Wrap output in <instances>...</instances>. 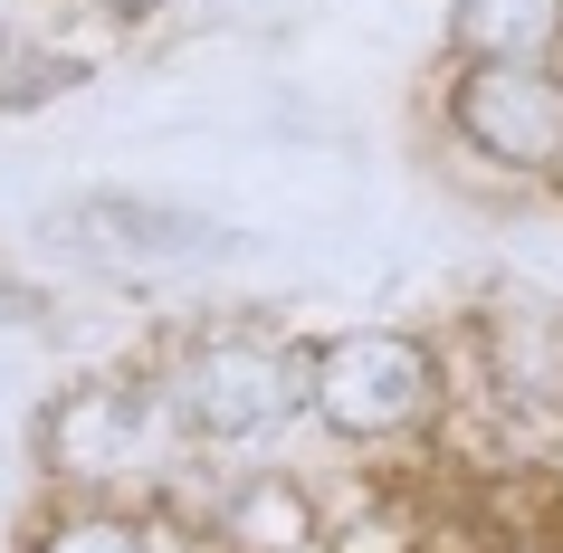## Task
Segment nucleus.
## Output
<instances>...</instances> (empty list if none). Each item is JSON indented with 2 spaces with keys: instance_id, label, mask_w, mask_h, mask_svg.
Here are the masks:
<instances>
[{
  "instance_id": "1",
  "label": "nucleus",
  "mask_w": 563,
  "mask_h": 553,
  "mask_svg": "<svg viewBox=\"0 0 563 553\" xmlns=\"http://www.w3.org/2000/svg\"><path fill=\"white\" fill-rule=\"evenodd\" d=\"M30 449H38V477H58V496H124L134 487H163L191 449L163 373H87V381H58L48 410L30 420Z\"/></svg>"
},
{
  "instance_id": "2",
  "label": "nucleus",
  "mask_w": 563,
  "mask_h": 553,
  "mask_svg": "<svg viewBox=\"0 0 563 553\" xmlns=\"http://www.w3.org/2000/svg\"><path fill=\"white\" fill-rule=\"evenodd\" d=\"M163 391H173L191 449H258L287 420H316V344L258 334V324H210L173 344Z\"/></svg>"
},
{
  "instance_id": "3",
  "label": "nucleus",
  "mask_w": 563,
  "mask_h": 553,
  "mask_svg": "<svg viewBox=\"0 0 563 553\" xmlns=\"http://www.w3.org/2000/svg\"><path fill=\"white\" fill-rule=\"evenodd\" d=\"M449 401L440 353L401 334V324H354V334H325L316 344V420L344 449H391V439H420Z\"/></svg>"
},
{
  "instance_id": "4",
  "label": "nucleus",
  "mask_w": 563,
  "mask_h": 553,
  "mask_svg": "<svg viewBox=\"0 0 563 553\" xmlns=\"http://www.w3.org/2000/svg\"><path fill=\"white\" fill-rule=\"evenodd\" d=\"M449 134L506 181L563 173V67L534 58H459L449 77Z\"/></svg>"
},
{
  "instance_id": "5",
  "label": "nucleus",
  "mask_w": 563,
  "mask_h": 553,
  "mask_svg": "<svg viewBox=\"0 0 563 553\" xmlns=\"http://www.w3.org/2000/svg\"><path fill=\"white\" fill-rule=\"evenodd\" d=\"M58 239L87 267H124V277H144V267H201V258L230 248L220 220L173 210V201H144V191H87V201H67Z\"/></svg>"
},
{
  "instance_id": "6",
  "label": "nucleus",
  "mask_w": 563,
  "mask_h": 553,
  "mask_svg": "<svg viewBox=\"0 0 563 553\" xmlns=\"http://www.w3.org/2000/svg\"><path fill=\"white\" fill-rule=\"evenodd\" d=\"M325 506L297 467H239L230 487L201 506V544L210 553H325Z\"/></svg>"
},
{
  "instance_id": "7",
  "label": "nucleus",
  "mask_w": 563,
  "mask_h": 553,
  "mask_svg": "<svg viewBox=\"0 0 563 553\" xmlns=\"http://www.w3.org/2000/svg\"><path fill=\"white\" fill-rule=\"evenodd\" d=\"M449 48H459V58L563 67V0H459V10H449Z\"/></svg>"
},
{
  "instance_id": "8",
  "label": "nucleus",
  "mask_w": 563,
  "mask_h": 553,
  "mask_svg": "<svg viewBox=\"0 0 563 553\" xmlns=\"http://www.w3.org/2000/svg\"><path fill=\"white\" fill-rule=\"evenodd\" d=\"M20 553H163V524L124 496H58L20 534Z\"/></svg>"
},
{
  "instance_id": "9",
  "label": "nucleus",
  "mask_w": 563,
  "mask_h": 553,
  "mask_svg": "<svg viewBox=\"0 0 563 553\" xmlns=\"http://www.w3.org/2000/svg\"><path fill=\"white\" fill-rule=\"evenodd\" d=\"M77 77H87V67L58 58V48H10V38H0V115H30V106L67 96Z\"/></svg>"
},
{
  "instance_id": "10",
  "label": "nucleus",
  "mask_w": 563,
  "mask_h": 553,
  "mask_svg": "<svg viewBox=\"0 0 563 553\" xmlns=\"http://www.w3.org/2000/svg\"><path fill=\"white\" fill-rule=\"evenodd\" d=\"M96 10H106V20H115V30H144V20H163V10H173V0H96Z\"/></svg>"
}]
</instances>
